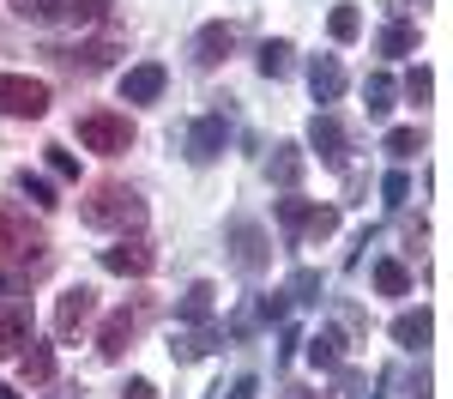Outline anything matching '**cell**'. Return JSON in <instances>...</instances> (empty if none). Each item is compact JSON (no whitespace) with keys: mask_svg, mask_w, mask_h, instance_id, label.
I'll use <instances>...</instances> for the list:
<instances>
[{"mask_svg":"<svg viewBox=\"0 0 453 399\" xmlns=\"http://www.w3.org/2000/svg\"><path fill=\"white\" fill-rule=\"evenodd\" d=\"M79 218H85L91 230H140L145 224V200L127 188V181H97V188L85 194Z\"/></svg>","mask_w":453,"mask_h":399,"instance_id":"1","label":"cell"},{"mask_svg":"<svg viewBox=\"0 0 453 399\" xmlns=\"http://www.w3.org/2000/svg\"><path fill=\"white\" fill-rule=\"evenodd\" d=\"M42 254H49V236L31 224V212L0 200V266H42Z\"/></svg>","mask_w":453,"mask_h":399,"instance_id":"2","label":"cell"},{"mask_svg":"<svg viewBox=\"0 0 453 399\" xmlns=\"http://www.w3.org/2000/svg\"><path fill=\"white\" fill-rule=\"evenodd\" d=\"M79 145L97 151V157H121L134 145V121L115 115V109H91V115H79Z\"/></svg>","mask_w":453,"mask_h":399,"instance_id":"3","label":"cell"},{"mask_svg":"<svg viewBox=\"0 0 453 399\" xmlns=\"http://www.w3.org/2000/svg\"><path fill=\"white\" fill-rule=\"evenodd\" d=\"M0 115L12 121H42L49 115V85L31 73H0Z\"/></svg>","mask_w":453,"mask_h":399,"instance_id":"4","label":"cell"},{"mask_svg":"<svg viewBox=\"0 0 453 399\" xmlns=\"http://www.w3.org/2000/svg\"><path fill=\"white\" fill-rule=\"evenodd\" d=\"M266 260H273L266 230H260L254 218H230V266H236L242 279H260V272H266Z\"/></svg>","mask_w":453,"mask_h":399,"instance_id":"5","label":"cell"},{"mask_svg":"<svg viewBox=\"0 0 453 399\" xmlns=\"http://www.w3.org/2000/svg\"><path fill=\"white\" fill-rule=\"evenodd\" d=\"M145 315H151L145 303H121V309H115V315H109V321H104V333H97V357H109V363L121 357V351H127V345L140 339Z\"/></svg>","mask_w":453,"mask_h":399,"instance_id":"6","label":"cell"},{"mask_svg":"<svg viewBox=\"0 0 453 399\" xmlns=\"http://www.w3.org/2000/svg\"><path fill=\"white\" fill-rule=\"evenodd\" d=\"M224 145H230V121H224V115H200V121L188 127V164H218Z\"/></svg>","mask_w":453,"mask_h":399,"instance_id":"7","label":"cell"},{"mask_svg":"<svg viewBox=\"0 0 453 399\" xmlns=\"http://www.w3.org/2000/svg\"><path fill=\"white\" fill-rule=\"evenodd\" d=\"M151 266H157V254H151V242H140V236H134V242L121 236L115 249H104V272H115V279H145Z\"/></svg>","mask_w":453,"mask_h":399,"instance_id":"8","label":"cell"},{"mask_svg":"<svg viewBox=\"0 0 453 399\" xmlns=\"http://www.w3.org/2000/svg\"><path fill=\"white\" fill-rule=\"evenodd\" d=\"M97 315V290L91 285H73V290H61V303H55V333L61 339H73L79 326Z\"/></svg>","mask_w":453,"mask_h":399,"instance_id":"9","label":"cell"},{"mask_svg":"<svg viewBox=\"0 0 453 399\" xmlns=\"http://www.w3.org/2000/svg\"><path fill=\"white\" fill-rule=\"evenodd\" d=\"M25 345H31V309L19 296H6L0 303V357H19Z\"/></svg>","mask_w":453,"mask_h":399,"instance_id":"10","label":"cell"},{"mask_svg":"<svg viewBox=\"0 0 453 399\" xmlns=\"http://www.w3.org/2000/svg\"><path fill=\"white\" fill-rule=\"evenodd\" d=\"M164 85H170V73L157 67V61H140V67L121 73V97H127V104H157Z\"/></svg>","mask_w":453,"mask_h":399,"instance_id":"11","label":"cell"},{"mask_svg":"<svg viewBox=\"0 0 453 399\" xmlns=\"http://www.w3.org/2000/svg\"><path fill=\"white\" fill-rule=\"evenodd\" d=\"M309 91H314V104H339V97H345V61H339V55H314L309 61Z\"/></svg>","mask_w":453,"mask_h":399,"instance_id":"12","label":"cell"},{"mask_svg":"<svg viewBox=\"0 0 453 399\" xmlns=\"http://www.w3.org/2000/svg\"><path fill=\"white\" fill-rule=\"evenodd\" d=\"M230 49H236V31H230V25H206V31L194 36V49H188V55H194V67H224V61H230Z\"/></svg>","mask_w":453,"mask_h":399,"instance_id":"13","label":"cell"},{"mask_svg":"<svg viewBox=\"0 0 453 399\" xmlns=\"http://www.w3.org/2000/svg\"><path fill=\"white\" fill-rule=\"evenodd\" d=\"M309 145L320 151V164L345 170V127H339L333 115H314V121H309Z\"/></svg>","mask_w":453,"mask_h":399,"instance_id":"14","label":"cell"},{"mask_svg":"<svg viewBox=\"0 0 453 399\" xmlns=\"http://www.w3.org/2000/svg\"><path fill=\"white\" fill-rule=\"evenodd\" d=\"M393 339H399V345H405V351H429V339H435V315H429V309H405V315H399V321H393Z\"/></svg>","mask_w":453,"mask_h":399,"instance_id":"15","label":"cell"},{"mask_svg":"<svg viewBox=\"0 0 453 399\" xmlns=\"http://www.w3.org/2000/svg\"><path fill=\"white\" fill-rule=\"evenodd\" d=\"M303 164H309V157H303V145H273V164H266V176L279 181L284 194H290V188H296V181H303Z\"/></svg>","mask_w":453,"mask_h":399,"instance_id":"16","label":"cell"},{"mask_svg":"<svg viewBox=\"0 0 453 399\" xmlns=\"http://www.w3.org/2000/svg\"><path fill=\"white\" fill-rule=\"evenodd\" d=\"M309 363L314 369H339V363H345V333H339V326H320L309 339Z\"/></svg>","mask_w":453,"mask_h":399,"instance_id":"17","label":"cell"},{"mask_svg":"<svg viewBox=\"0 0 453 399\" xmlns=\"http://www.w3.org/2000/svg\"><path fill=\"white\" fill-rule=\"evenodd\" d=\"M19 375H25L31 387H42V381H55V351L31 339V351H19Z\"/></svg>","mask_w":453,"mask_h":399,"instance_id":"18","label":"cell"},{"mask_svg":"<svg viewBox=\"0 0 453 399\" xmlns=\"http://www.w3.org/2000/svg\"><path fill=\"white\" fill-rule=\"evenodd\" d=\"M206 351H211V333H206V326H181V333L170 339V357L175 363H194V357H206Z\"/></svg>","mask_w":453,"mask_h":399,"instance_id":"19","label":"cell"},{"mask_svg":"<svg viewBox=\"0 0 453 399\" xmlns=\"http://www.w3.org/2000/svg\"><path fill=\"white\" fill-rule=\"evenodd\" d=\"M290 55H296V49H290L284 36H273V42H260V55H254V67L266 73V79H284V73H290Z\"/></svg>","mask_w":453,"mask_h":399,"instance_id":"20","label":"cell"},{"mask_svg":"<svg viewBox=\"0 0 453 399\" xmlns=\"http://www.w3.org/2000/svg\"><path fill=\"white\" fill-rule=\"evenodd\" d=\"M393 97H399V85H393L387 73H369V79H363V104H369V115H387Z\"/></svg>","mask_w":453,"mask_h":399,"instance_id":"21","label":"cell"},{"mask_svg":"<svg viewBox=\"0 0 453 399\" xmlns=\"http://www.w3.org/2000/svg\"><path fill=\"white\" fill-rule=\"evenodd\" d=\"M326 31H333V42H357V36H363V12H357V6H333V12H326Z\"/></svg>","mask_w":453,"mask_h":399,"instance_id":"22","label":"cell"},{"mask_svg":"<svg viewBox=\"0 0 453 399\" xmlns=\"http://www.w3.org/2000/svg\"><path fill=\"white\" fill-rule=\"evenodd\" d=\"M333 230H339V212H333V206H309V218H303V236H296V242H326Z\"/></svg>","mask_w":453,"mask_h":399,"instance_id":"23","label":"cell"},{"mask_svg":"<svg viewBox=\"0 0 453 399\" xmlns=\"http://www.w3.org/2000/svg\"><path fill=\"white\" fill-rule=\"evenodd\" d=\"M211 296H218V290L206 285V279H200V285H188V296H181V321L188 326H200L211 315Z\"/></svg>","mask_w":453,"mask_h":399,"instance_id":"24","label":"cell"},{"mask_svg":"<svg viewBox=\"0 0 453 399\" xmlns=\"http://www.w3.org/2000/svg\"><path fill=\"white\" fill-rule=\"evenodd\" d=\"M12 12L31 25H55V19H67V0H12Z\"/></svg>","mask_w":453,"mask_h":399,"instance_id":"25","label":"cell"},{"mask_svg":"<svg viewBox=\"0 0 453 399\" xmlns=\"http://www.w3.org/2000/svg\"><path fill=\"white\" fill-rule=\"evenodd\" d=\"M375 290H381V296H405V290H411V272H405L399 260H375Z\"/></svg>","mask_w":453,"mask_h":399,"instance_id":"26","label":"cell"},{"mask_svg":"<svg viewBox=\"0 0 453 399\" xmlns=\"http://www.w3.org/2000/svg\"><path fill=\"white\" fill-rule=\"evenodd\" d=\"M284 303H320V272L314 266H296L290 285H284Z\"/></svg>","mask_w":453,"mask_h":399,"instance_id":"27","label":"cell"},{"mask_svg":"<svg viewBox=\"0 0 453 399\" xmlns=\"http://www.w3.org/2000/svg\"><path fill=\"white\" fill-rule=\"evenodd\" d=\"M418 49V25H405V19H393L381 31V55H411Z\"/></svg>","mask_w":453,"mask_h":399,"instance_id":"28","label":"cell"},{"mask_svg":"<svg viewBox=\"0 0 453 399\" xmlns=\"http://www.w3.org/2000/svg\"><path fill=\"white\" fill-rule=\"evenodd\" d=\"M12 188H19V194L31 200L36 212H49V206H55V188H49L42 176H31V170H19V181H12Z\"/></svg>","mask_w":453,"mask_h":399,"instance_id":"29","label":"cell"},{"mask_svg":"<svg viewBox=\"0 0 453 399\" xmlns=\"http://www.w3.org/2000/svg\"><path fill=\"white\" fill-rule=\"evenodd\" d=\"M260 321H266V309H260V296H248L242 309L230 315V326H224V333H230V339H248V333H254Z\"/></svg>","mask_w":453,"mask_h":399,"instance_id":"30","label":"cell"},{"mask_svg":"<svg viewBox=\"0 0 453 399\" xmlns=\"http://www.w3.org/2000/svg\"><path fill=\"white\" fill-rule=\"evenodd\" d=\"M405 97L423 109L429 97H435V73H429V67H411V73H405Z\"/></svg>","mask_w":453,"mask_h":399,"instance_id":"31","label":"cell"},{"mask_svg":"<svg viewBox=\"0 0 453 399\" xmlns=\"http://www.w3.org/2000/svg\"><path fill=\"white\" fill-rule=\"evenodd\" d=\"M387 151H393V157H418L423 134H418V127H393V134H387Z\"/></svg>","mask_w":453,"mask_h":399,"instance_id":"32","label":"cell"},{"mask_svg":"<svg viewBox=\"0 0 453 399\" xmlns=\"http://www.w3.org/2000/svg\"><path fill=\"white\" fill-rule=\"evenodd\" d=\"M303 218H309V200H296V194H290V200H279V224L290 230V242L303 236Z\"/></svg>","mask_w":453,"mask_h":399,"instance_id":"33","label":"cell"},{"mask_svg":"<svg viewBox=\"0 0 453 399\" xmlns=\"http://www.w3.org/2000/svg\"><path fill=\"white\" fill-rule=\"evenodd\" d=\"M42 151H49V170H55L61 181H79V157H73L67 145H42Z\"/></svg>","mask_w":453,"mask_h":399,"instance_id":"34","label":"cell"},{"mask_svg":"<svg viewBox=\"0 0 453 399\" xmlns=\"http://www.w3.org/2000/svg\"><path fill=\"white\" fill-rule=\"evenodd\" d=\"M381 200H387V206H405V200H411V176H405V170H393V176L381 181Z\"/></svg>","mask_w":453,"mask_h":399,"instance_id":"35","label":"cell"},{"mask_svg":"<svg viewBox=\"0 0 453 399\" xmlns=\"http://www.w3.org/2000/svg\"><path fill=\"white\" fill-rule=\"evenodd\" d=\"M333 394H339V399H363V394H369V381H363V369H339V381H333Z\"/></svg>","mask_w":453,"mask_h":399,"instance_id":"36","label":"cell"},{"mask_svg":"<svg viewBox=\"0 0 453 399\" xmlns=\"http://www.w3.org/2000/svg\"><path fill=\"white\" fill-rule=\"evenodd\" d=\"M109 12V0H67V19H79V25H97Z\"/></svg>","mask_w":453,"mask_h":399,"instance_id":"37","label":"cell"},{"mask_svg":"<svg viewBox=\"0 0 453 399\" xmlns=\"http://www.w3.org/2000/svg\"><path fill=\"white\" fill-rule=\"evenodd\" d=\"M260 394V375H236V381H230V394L224 399H254Z\"/></svg>","mask_w":453,"mask_h":399,"instance_id":"38","label":"cell"},{"mask_svg":"<svg viewBox=\"0 0 453 399\" xmlns=\"http://www.w3.org/2000/svg\"><path fill=\"white\" fill-rule=\"evenodd\" d=\"M121 394H127V399H151V394H157V387H151V381H145V375H134V381H127V387H121Z\"/></svg>","mask_w":453,"mask_h":399,"instance_id":"39","label":"cell"},{"mask_svg":"<svg viewBox=\"0 0 453 399\" xmlns=\"http://www.w3.org/2000/svg\"><path fill=\"white\" fill-rule=\"evenodd\" d=\"M405 387H411V399H435V394H429V369H418V375H411Z\"/></svg>","mask_w":453,"mask_h":399,"instance_id":"40","label":"cell"},{"mask_svg":"<svg viewBox=\"0 0 453 399\" xmlns=\"http://www.w3.org/2000/svg\"><path fill=\"white\" fill-rule=\"evenodd\" d=\"M0 399H25V394H19V387H6V381H0Z\"/></svg>","mask_w":453,"mask_h":399,"instance_id":"41","label":"cell"},{"mask_svg":"<svg viewBox=\"0 0 453 399\" xmlns=\"http://www.w3.org/2000/svg\"><path fill=\"white\" fill-rule=\"evenodd\" d=\"M49 399H79V387H61V394H49Z\"/></svg>","mask_w":453,"mask_h":399,"instance_id":"42","label":"cell"}]
</instances>
